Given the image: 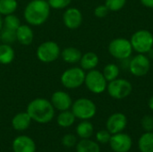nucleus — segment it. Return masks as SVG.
I'll list each match as a JSON object with an SVG mask.
<instances>
[{
  "label": "nucleus",
  "mask_w": 153,
  "mask_h": 152,
  "mask_svg": "<svg viewBox=\"0 0 153 152\" xmlns=\"http://www.w3.org/2000/svg\"><path fill=\"white\" fill-rule=\"evenodd\" d=\"M50 9L51 7L46 0H31L24 8V20L29 25L40 26L48 20Z\"/></svg>",
  "instance_id": "obj_1"
},
{
  "label": "nucleus",
  "mask_w": 153,
  "mask_h": 152,
  "mask_svg": "<svg viewBox=\"0 0 153 152\" xmlns=\"http://www.w3.org/2000/svg\"><path fill=\"white\" fill-rule=\"evenodd\" d=\"M26 112L31 120L39 124H47L52 121L55 116V108L48 99L38 98L31 100L28 106Z\"/></svg>",
  "instance_id": "obj_2"
},
{
  "label": "nucleus",
  "mask_w": 153,
  "mask_h": 152,
  "mask_svg": "<svg viewBox=\"0 0 153 152\" xmlns=\"http://www.w3.org/2000/svg\"><path fill=\"white\" fill-rule=\"evenodd\" d=\"M130 42L134 51L146 55L153 48V34L148 30H139L131 36Z\"/></svg>",
  "instance_id": "obj_3"
},
{
  "label": "nucleus",
  "mask_w": 153,
  "mask_h": 152,
  "mask_svg": "<svg viewBox=\"0 0 153 152\" xmlns=\"http://www.w3.org/2000/svg\"><path fill=\"white\" fill-rule=\"evenodd\" d=\"M85 75V71L82 68L71 67L63 72L60 77V82L65 88L74 90L84 84Z\"/></svg>",
  "instance_id": "obj_4"
},
{
  "label": "nucleus",
  "mask_w": 153,
  "mask_h": 152,
  "mask_svg": "<svg viewBox=\"0 0 153 152\" xmlns=\"http://www.w3.org/2000/svg\"><path fill=\"white\" fill-rule=\"evenodd\" d=\"M72 112L76 118L82 120H88L92 118L97 113V107L95 103L86 98H81L73 102Z\"/></svg>",
  "instance_id": "obj_5"
},
{
  "label": "nucleus",
  "mask_w": 153,
  "mask_h": 152,
  "mask_svg": "<svg viewBox=\"0 0 153 152\" xmlns=\"http://www.w3.org/2000/svg\"><path fill=\"white\" fill-rule=\"evenodd\" d=\"M133 47L129 39L125 38L114 39L108 44V53L116 59L126 60L133 54Z\"/></svg>",
  "instance_id": "obj_6"
},
{
  "label": "nucleus",
  "mask_w": 153,
  "mask_h": 152,
  "mask_svg": "<svg viewBox=\"0 0 153 152\" xmlns=\"http://www.w3.org/2000/svg\"><path fill=\"white\" fill-rule=\"evenodd\" d=\"M61 54V49L58 44L52 40H48L41 43L36 51L38 59L45 64L53 63L58 59Z\"/></svg>",
  "instance_id": "obj_7"
},
{
  "label": "nucleus",
  "mask_w": 153,
  "mask_h": 152,
  "mask_svg": "<svg viewBox=\"0 0 153 152\" xmlns=\"http://www.w3.org/2000/svg\"><path fill=\"white\" fill-rule=\"evenodd\" d=\"M107 90L109 96L115 99H123L133 92V84L126 79L117 78L108 82Z\"/></svg>",
  "instance_id": "obj_8"
},
{
  "label": "nucleus",
  "mask_w": 153,
  "mask_h": 152,
  "mask_svg": "<svg viewBox=\"0 0 153 152\" xmlns=\"http://www.w3.org/2000/svg\"><path fill=\"white\" fill-rule=\"evenodd\" d=\"M84 84L91 92L94 94H100L107 90L108 81L100 71L93 69L86 73Z\"/></svg>",
  "instance_id": "obj_9"
},
{
  "label": "nucleus",
  "mask_w": 153,
  "mask_h": 152,
  "mask_svg": "<svg viewBox=\"0 0 153 152\" xmlns=\"http://www.w3.org/2000/svg\"><path fill=\"white\" fill-rule=\"evenodd\" d=\"M128 69L136 77L145 76L151 69V60L145 54H138L129 61Z\"/></svg>",
  "instance_id": "obj_10"
},
{
  "label": "nucleus",
  "mask_w": 153,
  "mask_h": 152,
  "mask_svg": "<svg viewBox=\"0 0 153 152\" xmlns=\"http://www.w3.org/2000/svg\"><path fill=\"white\" fill-rule=\"evenodd\" d=\"M83 21L82 12L76 7H68L63 13V22L70 30L78 29Z\"/></svg>",
  "instance_id": "obj_11"
},
{
  "label": "nucleus",
  "mask_w": 153,
  "mask_h": 152,
  "mask_svg": "<svg viewBox=\"0 0 153 152\" xmlns=\"http://www.w3.org/2000/svg\"><path fill=\"white\" fill-rule=\"evenodd\" d=\"M109 144L115 152H128L132 148L133 142L128 134L118 133L111 135Z\"/></svg>",
  "instance_id": "obj_12"
},
{
  "label": "nucleus",
  "mask_w": 153,
  "mask_h": 152,
  "mask_svg": "<svg viewBox=\"0 0 153 152\" xmlns=\"http://www.w3.org/2000/svg\"><path fill=\"white\" fill-rule=\"evenodd\" d=\"M51 104L55 109L59 111H65L71 108L73 105V100L71 96L63 90H56L51 96Z\"/></svg>",
  "instance_id": "obj_13"
},
{
  "label": "nucleus",
  "mask_w": 153,
  "mask_h": 152,
  "mask_svg": "<svg viewBox=\"0 0 153 152\" xmlns=\"http://www.w3.org/2000/svg\"><path fill=\"white\" fill-rule=\"evenodd\" d=\"M127 125V118L123 113H115L107 120V130L111 134L121 133Z\"/></svg>",
  "instance_id": "obj_14"
},
{
  "label": "nucleus",
  "mask_w": 153,
  "mask_h": 152,
  "mask_svg": "<svg viewBox=\"0 0 153 152\" xmlns=\"http://www.w3.org/2000/svg\"><path fill=\"white\" fill-rule=\"evenodd\" d=\"M13 152H35L36 144L29 136L21 135L13 140Z\"/></svg>",
  "instance_id": "obj_15"
},
{
  "label": "nucleus",
  "mask_w": 153,
  "mask_h": 152,
  "mask_svg": "<svg viewBox=\"0 0 153 152\" xmlns=\"http://www.w3.org/2000/svg\"><path fill=\"white\" fill-rule=\"evenodd\" d=\"M16 41L22 46H30L34 39L32 29L28 24H21L16 30Z\"/></svg>",
  "instance_id": "obj_16"
},
{
  "label": "nucleus",
  "mask_w": 153,
  "mask_h": 152,
  "mask_svg": "<svg viewBox=\"0 0 153 152\" xmlns=\"http://www.w3.org/2000/svg\"><path fill=\"white\" fill-rule=\"evenodd\" d=\"M31 121L32 120L27 112H21L13 117L12 126L16 131H25L30 125Z\"/></svg>",
  "instance_id": "obj_17"
},
{
  "label": "nucleus",
  "mask_w": 153,
  "mask_h": 152,
  "mask_svg": "<svg viewBox=\"0 0 153 152\" xmlns=\"http://www.w3.org/2000/svg\"><path fill=\"white\" fill-rule=\"evenodd\" d=\"M82 52L80 49L74 47H68L61 50L60 56L62 57L63 61L67 64H76L79 63L82 58Z\"/></svg>",
  "instance_id": "obj_18"
},
{
  "label": "nucleus",
  "mask_w": 153,
  "mask_h": 152,
  "mask_svg": "<svg viewBox=\"0 0 153 152\" xmlns=\"http://www.w3.org/2000/svg\"><path fill=\"white\" fill-rule=\"evenodd\" d=\"M100 58L99 56L94 52H87L82 56V58L80 60L81 68H82L84 71H91L97 67L99 65Z\"/></svg>",
  "instance_id": "obj_19"
},
{
  "label": "nucleus",
  "mask_w": 153,
  "mask_h": 152,
  "mask_svg": "<svg viewBox=\"0 0 153 152\" xmlns=\"http://www.w3.org/2000/svg\"><path fill=\"white\" fill-rule=\"evenodd\" d=\"M15 57V53L10 44H0V64L9 65Z\"/></svg>",
  "instance_id": "obj_20"
},
{
  "label": "nucleus",
  "mask_w": 153,
  "mask_h": 152,
  "mask_svg": "<svg viewBox=\"0 0 153 152\" xmlns=\"http://www.w3.org/2000/svg\"><path fill=\"white\" fill-rule=\"evenodd\" d=\"M138 147L141 152H153L152 132H146L140 137Z\"/></svg>",
  "instance_id": "obj_21"
},
{
  "label": "nucleus",
  "mask_w": 153,
  "mask_h": 152,
  "mask_svg": "<svg viewBox=\"0 0 153 152\" xmlns=\"http://www.w3.org/2000/svg\"><path fill=\"white\" fill-rule=\"evenodd\" d=\"M76 152H100L97 142L89 139H82L76 145Z\"/></svg>",
  "instance_id": "obj_22"
},
{
  "label": "nucleus",
  "mask_w": 153,
  "mask_h": 152,
  "mask_svg": "<svg viewBox=\"0 0 153 152\" xmlns=\"http://www.w3.org/2000/svg\"><path fill=\"white\" fill-rule=\"evenodd\" d=\"M93 131V125L88 120H82L76 127V133L82 139H89L91 137Z\"/></svg>",
  "instance_id": "obj_23"
},
{
  "label": "nucleus",
  "mask_w": 153,
  "mask_h": 152,
  "mask_svg": "<svg viewBox=\"0 0 153 152\" xmlns=\"http://www.w3.org/2000/svg\"><path fill=\"white\" fill-rule=\"evenodd\" d=\"M75 118L76 117L74 115V113L72 111H70L69 109L61 111L57 116V124L61 127H65V128L70 127L71 125H74Z\"/></svg>",
  "instance_id": "obj_24"
},
{
  "label": "nucleus",
  "mask_w": 153,
  "mask_h": 152,
  "mask_svg": "<svg viewBox=\"0 0 153 152\" xmlns=\"http://www.w3.org/2000/svg\"><path fill=\"white\" fill-rule=\"evenodd\" d=\"M18 8L17 0H0V14L8 15L14 13Z\"/></svg>",
  "instance_id": "obj_25"
},
{
  "label": "nucleus",
  "mask_w": 153,
  "mask_h": 152,
  "mask_svg": "<svg viewBox=\"0 0 153 152\" xmlns=\"http://www.w3.org/2000/svg\"><path fill=\"white\" fill-rule=\"evenodd\" d=\"M119 72H120V70H119L118 65L117 64L110 63V64H108L104 67L102 73H103L105 79L108 81V82H109L114 81L117 78H118Z\"/></svg>",
  "instance_id": "obj_26"
},
{
  "label": "nucleus",
  "mask_w": 153,
  "mask_h": 152,
  "mask_svg": "<svg viewBox=\"0 0 153 152\" xmlns=\"http://www.w3.org/2000/svg\"><path fill=\"white\" fill-rule=\"evenodd\" d=\"M21 25V21L17 15L14 13L5 15L3 19V27L8 30H15L20 27Z\"/></svg>",
  "instance_id": "obj_27"
},
{
  "label": "nucleus",
  "mask_w": 153,
  "mask_h": 152,
  "mask_svg": "<svg viewBox=\"0 0 153 152\" xmlns=\"http://www.w3.org/2000/svg\"><path fill=\"white\" fill-rule=\"evenodd\" d=\"M0 39L4 44H12L16 41V32L15 30L2 28L0 31Z\"/></svg>",
  "instance_id": "obj_28"
},
{
  "label": "nucleus",
  "mask_w": 153,
  "mask_h": 152,
  "mask_svg": "<svg viewBox=\"0 0 153 152\" xmlns=\"http://www.w3.org/2000/svg\"><path fill=\"white\" fill-rule=\"evenodd\" d=\"M126 4V0H106L105 4L111 12H118L122 10Z\"/></svg>",
  "instance_id": "obj_29"
},
{
  "label": "nucleus",
  "mask_w": 153,
  "mask_h": 152,
  "mask_svg": "<svg viewBox=\"0 0 153 152\" xmlns=\"http://www.w3.org/2000/svg\"><path fill=\"white\" fill-rule=\"evenodd\" d=\"M48 3L51 8L56 10H62L67 8L72 3V0H48Z\"/></svg>",
  "instance_id": "obj_30"
},
{
  "label": "nucleus",
  "mask_w": 153,
  "mask_h": 152,
  "mask_svg": "<svg viewBox=\"0 0 153 152\" xmlns=\"http://www.w3.org/2000/svg\"><path fill=\"white\" fill-rule=\"evenodd\" d=\"M142 126L145 132H152L153 131V116L150 115H146L142 118Z\"/></svg>",
  "instance_id": "obj_31"
},
{
  "label": "nucleus",
  "mask_w": 153,
  "mask_h": 152,
  "mask_svg": "<svg viewBox=\"0 0 153 152\" xmlns=\"http://www.w3.org/2000/svg\"><path fill=\"white\" fill-rule=\"evenodd\" d=\"M110 138H111V133L108 131V130H101V131H99L96 134V139L100 143H108L110 141Z\"/></svg>",
  "instance_id": "obj_32"
},
{
  "label": "nucleus",
  "mask_w": 153,
  "mask_h": 152,
  "mask_svg": "<svg viewBox=\"0 0 153 152\" xmlns=\"http://www.w3.org/2000/svg\"><path fill=\"white\" fill-rule=\"evenodd\" d=\"M110 11L108 10V8L106 6V4H100L98 6L95 7L94 9V15L97 17V18H104L106 17L108 13Z\"/></svg>",
  "instance_id": "obj_33"
},
{
  "label": "nucleus",
  "mask_w": 153,
  "mask_h": 152,
  "mask_svg": "<svg viewBox=\"0 0 153 152\" xmlns=\"http://www.w3.org/2000/svg\"><path fill=\"white\" fill-rule=\"evenodd\" d=\"M77 142V139L74 134H66L62 139V144L66 148L74 147Z\"/></svg>",
  "instance_id": "obj_34"
},
{
  "label": "nucleus",
  "mask_w": 153,
  "mask_h": 152,
  "mask_svg": "<svg viewBox=\"0 0 153 152\" xmlns=\"http://www.w3.org/2000/svg\"><path fill=\"white\" fill-rule=\"evenodd\" d=\"M142 4L147 8L153 9V0H140Z\"/></svg>",
  "instance_id": "obj_35"
},
{
  "label": "nucleus",
  "mask_w": 153,
  "mask_h": 152,
  "mask_svg": "<svg viewBox=\"0 0 153 152\" xmlns=\"http://www.w3.org/2000/svg\"><path fill=\"white\" fill-rule=\"evenodd\" d=\"M148 106H149V108L153 111V96L150 98V99L148 101Z\"/></svg>",
  "instance_id": "obj_36"
},
{
  "label": "nucleus",
  "mask_w": 153,
  "mask_h": 152,
  "mask_svg": "<svg viewBox=\"0 0 153 152\" xmlns=\"http://www.w3.org/2000/svg\"><path fill=\"white\" fill-rule=\"evenodd\" d=\"M3 28V18H2V15L0 14V31Z\"/></svg>",
  "instance_id": "obj_37"
}]
</instances>
